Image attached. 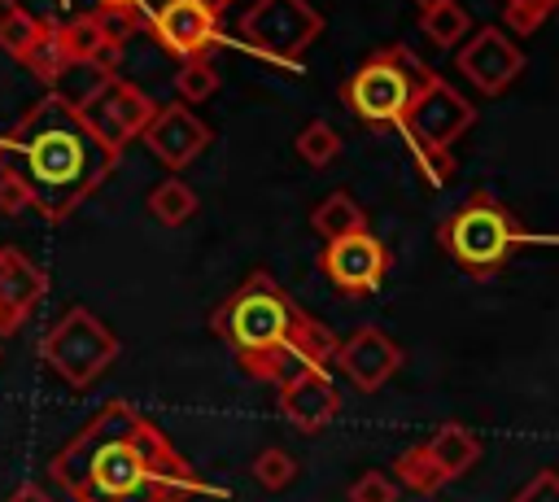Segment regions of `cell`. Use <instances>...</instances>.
<instances>
[{
  "mask_svg": "<svg viewBox=\"0 0 559 502\" xmlns=\"http://www.w3.org/2000/svg\"><path fill=\"white\" fill-rule=\"evenodd\" d=\"M48 476L74 502H188V498H231V489L210 485L166 432L140 415V406L114 397L105 402L48 463Z\"/></svg>",
  "mask_w": 559,
  "mask_h": 502,
  "instance_id": "1",
  "label": "cell"
},
{
  "mask_svg": "<svg viewBox=\"0 0 559 502\" xmlns=\"http://www.w3.org/2000/svg\"><path fill=\"white\" fill-rule=\"evenodd\" d=\"M118 166V148L92 131V122L44 92L9 131H0V170L17 175L31 192V210L48 223L70 218Z\"/></svg>",
  "mask_w": 559,
  "mask_h": 502,
  "instance_id": "2",
  "label": "cell"
},
{
  "mask_svg": "<svg viewBox=\"0 0 559 502\" xmlns=\"http://www.w3.org/2000/svg\"><path fill=\"white\" fill-rule=\"evenodd\" d=\"M214 336L231 349V358L266 384H280L306 367H328L336 349V332L306 314L266 271H253L214 314Z\"/></svg>",
  "mask_w": 559,
  "mask_h": 502,
  "instance_id": "3",
  "label": "cell"
},
{
  "mask_svg": "<svg viewBox=\"0 0 559 502\" xmlns=\"http://www.w3.org/2000/svg\"><path fill=\"white\" fill-rule=\"evenodd\" d=\"M524 227L515 223V214L493 201L489 192H472L454 214L441 218L437 227V244L441 253L463 266L472 279H489L493 271L507 266V258L524 244Z\"/></svg>",
  "mask_w": 559,
  "mask_h": 502,
  "instance_id": "4",
  "label": "cell"
},
{
  "mask_svg": "<svg viewBox=\"0 0 559 502\" xmlns=\"http://www.w3.org/2000/svg\"><path fill=\"white\" fill-rule=\"evenodd\" d=\"M472 122H476L472 100L463 92H454L441 74H428L424 87L415 92V100L406 105V113L397 118V131L406 135V144H411V153L424 166L432 188H441L450 179V170H454L450 148L459 135H467Z\"/></svg>",
  "mask_w": 559,
  "mask_h": 502,
  "instance_id": "5",
  "label": "cell"
},
{
  "mask_svg": "<svg viewBox=\"0 0 559 502\" xmlns=\"http://www.w3.org/2000/svg\"><path fill=\"white\" fill-rule=\"evenodd\" d=\"M432 74L428 61H419L406 44H389L358 61V70L341 83V100L367 122V127H397L424 79Z\"/></svg>",
  "mask_w": 559,
  "mask_h": 502,
  "instance_id": "6",
  "label": "cell"
},
{
  "mask_svg": "<svg viewBox=\"0 0 559 502\" xmlns=\"http://www.w3.org/2000/svg\"><path fill=\"white\" fill-rule=\"evenodd\" d=\"M122 354V340L114 327H105L87 306H70L39 340V358L57 371L61 384L70 389H87L96 384L114 358Z\"/></svg>",
  "mask_w": 559,
  "mask_h": 502,
  "instance_id": "7",
  "label": "cell"
},
{
  "mask_svg": "<svg viewBox=\"0 0 559 502\" xmlns=\"http://www.w3.org/2000/svg\"><path fill=\"white\" fill-rule=\"evenodd\" d=\"M319 35H323V13L310 0H253L236 22V39L262 61H275L284 70H297Z\"/></svg>",
  "mask_w": 559,
  "mask_h": 502,
  "instance_id": "8",
  "label": "cell"
},
{
  "mask_svg": "<svg viewBox=\"0 0 559 502\" xmlns=\"http://www.w3.org/2000/svg\"><path fill=\"white\" fill-rule=\"evenodd\" d=\"M389 249L380 236H371L367 227L362 231H349V236H336V240H323V253H319V271L328 275V284L345 297H367L384 284L389 275Z\"/></svg>",
  "mask_w": 559,
  "mask_h": 502,
  "instance_id": "9",
  "label": "cell"
},
{
  "mask_svg": "<svg viewBox=\"0 0 559 502\" xmlns=\"http://www.w3.org/2000/svg\"><path fill=\"white\" fill-rule=\"evenodd\" d=\"M87 122H92V131L100 135V140H109L118 153L131 144V140H140L144 135V127L153 122V113H157V105H153V96L148 92H140L135 83H127V79H109L87 105H74Z\"/></svg>",
  "mask_w": 559,
  "mask_h": 502,
  "instance_id": "10",
  "label": "cell"
},
{
  "mask_svg": "<svg viewBox=\"0 0 559 502\" xmlns=\"http://www.w3.org/2000/svg\"><path fill=\"white\" fill-rule=\"evenodd\" d=\"M148 31L157 35V44L166 52L183 57H214L223 44V26L218 13H210L201 0H157V9L144 13Z\"/></svg>",
  "mask_w": 559,
  "mask_h": 502,
  "instance_id": "11",
  "label": "cell"
},
{
  "mask_svg": "<svg viewBox=\"0 0 559 502\" xmlns=\"http://www.w3.org/2000/svg\"><path fill=\"white\" fill-rule=\"evenodd\" d=\"M454 61L463 70V79L485 92V96H502L520 74H524V52L507 39V31L498 26H480L467 31V39L454 48Z\"/></svg>",
  "mask_w": 559,
  "mask_h": 502,
  "instance_id": "12",
  "label": "cell"
},
{
  "mask_svg": "<svg viewBox=\"0 0 559 502\" xmlns=\"http://www.w3.org/2000/svg\"><path fill=\"white\" fill-rule=\"evenodd\" d=\"M332 362H336V371L358 389V393H376V389H384L393 375H397V367H402V345L384 332V327H358V332H349L345 340H336V349H332Z\"/></svg>",
  "mask_w": 559,
  "mask_h": 502,
  "instance_id": "13",
  "label": "cell"
},
{
  "mask_svg": "<svg viewBox=\"0 0 559 502\" xmlns=\"http://www.w3.org/2000/svg\"><path fill=\"white\" fill-rule=\"evenodd\" d=\"M48 297V271L13 244H0V336H13Z\"/></svg>",
  "mask_w": 559,
  "mask_h": 502,
  "instance_id": "14",
  "label": "cell"
},
{
  "mask_svg": "<svg viewBox=\"0 0 559 502\" xmlns=\"http://www.w3.org/2000/svg\"><path fill=\"white\" fill-rule=\"evenodd\" d=\"M210 127L188 109V105H166L153 113V122L144 127V144L153 148V157L170 170H183L188 162H197L210 148Z\"/></svg>",
  "mask_w": 559,
  "mask_h": 502,
  "instance_id": "15",
  "label": "cell"
},
{
  "mask_svg": "<svg viewBox=\"0 0 559 502\" xmlns=\"http://www.w3.org/2000/svg\"><path fill=\"white\" fill-rule=\"evenodd\" d=\"M280 410L297 432H323L341 410V393L328 380V367H306L280 380Z\"/></svg>",
  "mask_w": 559,
  "mask_h": 502,
  "instance_id": "16",
  "label": "cell"
},
{
  "mask_svg": "<svg viewBox=\"0 0 559 502\" xmlns=\"http://www.w3.org/2000/svg\"><path fill=\"white\" fill-rule=\"evenodd\" d=\"M424 454H428V463H432L445 480H454V476H463L467 467H476L480 441H476V432L463 428V423H437L432 437L424 441Z\"/></svg>",
  "mask_w": 559,
  "mask_h": 502,
  "instance_id": "17",
  "label": "cell"
},
{
  "mask_svg": "<svg viewBox=\"0 0 559 502\" xmlns=\"http://www.w3.org/2000/svg\"><path fill=\"white\" fill-rule=\"evenodd\" d=\"M310 227H314V236H323V240H336V236H349V231H362L367 227V210L349 196V192H328L319 205H314V214H310Z\"/></svg>",
  "mask_w": 559,
  "mask_h": 502,
  "instance_id": "18",
  "label": "cell"
},
{
  "mask_svg": "<svg viewBox=\"0 0 559 502\" xmlns=\"http://www.w3.org/2000/svg\"><path fill=\"white\" fill-rule=\"evenodd\" d=\"M148 214H153L157 223H166V227H179V223H188V218L197 214V192H192L179 175H170V179H162V183L148 192Z\"/></svg>",
  "mask_w": 559,
  "mask_h": 502,
  "instance_id": "19",
  "label": "cell"
},
{
  "mask_svg": "<svg viewBox=\"0 0 559 502\" xmlns=\"http://www.w3.org/2000/svg\"><path fill=\"white\" fill-rule=\"evenodd\" d=\"M393 480H397V489H411V493H419V498H432L441 485H445V476L428 463V454H424V445H411V450H402L397 458H393V471H389Z\"/></svg>",
  "mask_w": 559,
  "mask_h": 502,
  "instance_id": "20",
  "label": "cell"
},
{
  "mask_svg": "<svg viewBox=\"0 0 559 502\" xmlns=\"http://www.w3.org/2000/svg\"><path fill=\"white\" fill-rule=\"evenodd\" d=\"M57 44L66 52V61H87L105 48V35L96 26V13H74L66 22H57Z\"/></svg>",
  "mask_w": 559,
  "mask_h": 502,
  "instance_id": "21",
  "label": "cell"
},
{
  "mask_svg": "<svg viewBox=\"0 0 559 502\" xmlns=\"http://www.w3.org/2000/svg\"><path fill=\"white\" fill-rule=\"evenodd\" d=\"M419 22H424V35H428L437 48H459V44L467 39V31H472L467 9L454 4V0H445V4H437V9H428V13H419Z\"/></svg>",
  "mask_w": 559,
  "mask_h": 502,
  "instance_id": "22",
  "label": "cell"
},
{
  "mask_svg": "<svg viewBox=\"0 0 559 502\" xmlns=\"http://www.w3.org/2000/svg\"><path fill=\"white\" fill-rule=\"evenodd\" d=\"M175 92L183 105H197V100H210L218 92V70H214V57H183L179 70H175Z\"/></svg>",
  "mask_w": 559,
  "mask_h": 502,
  "instance_id": "23",
  "label": "cell"
},
{
  "mask_svg": "<svg viewBox=\"0 0 559 502\" xmlns=\"http://www.w3.org/2000/svg\"><path fill=\"white\" fill-rule=\"evenodd\" d=\"M39 31H44V17H35L26 4H13V9L0 13V48H4L13 61H22V57L31 52V44H35Z\"/></svg>",
  "mask_w": 559,
  "mask_h": 502,
  "instance_id": "24",
  "label": "cell"
},
{
  "mask_svg": "<svg viewBox=\"0 0 559 502\" xmlns=\"http://www.w3.org/2000/svg\"><path fill=\"white\" fill-rule=\"evenodd\" d=\"M293 144H297V157H301L306 166H328V162H336V153H341V135H336V127L323 122V118L306 122Z\"/></svg>",
  "mask_w": 559,
  "mask_h": 502,
  "instance_id": "25",
  "label": "cell"
},
{
  "mask_svg": "<svg viewBox=\"0 0 559 502\" xmlns=\"http://www.w3.org/2000/svg\"><path fill=\"white\" fill-rule=\"evenodd\" d=\"M22 65H26L44 87L57 79V70L66 65V52H61V44H57V22L44 17V31L35 35V44H31V52L22 57Z\"/></svg>",
  "mask_w": 559,
  "mask_h": 502,
  "instance_id": "26",
  "label": "cell"
},
{
  "mask_svg": "<svg viewBox=\"0 0 559 502\" xmlns=\"http://www.w3.org/2000/svg\"><path fill=\"white\" fill-rule=\"evenodd\" d=\"M293 476H297V463H293V454H288V450H280V445L258 450V458H253V480H258L262 489L280 493V489H288V485H293Z\"/></svg>",
  "mask_w": 559,
  "mask_h": 502,
  "instance_id": "27",
  "label": "cell"
},
{
  "mask_svg": "<svg viewBox=\"0 0 559 502\" xmlns=\"http://www.w3.org/2000/svg\"><path fill=\"white\" fill-rule=\"evenodd\" d=\"M96 13V26H100V35H105V44H114V48H122L135 31H140V22H144V9H92Z\"/></svg>",
  "mask_w": 559,
  "mask_h": 502,
  "instance_id": "28",
  "label": "cell"
},
{
  "mask_svg": "<svg viewBox=\"0 0 559 502\" xmlns=\"http://www.w3.org/2000/svg\"><path fill=\"white\" fill-rule=\"evenodd\" d=\"M559 0H502V13H507V26L511 31H524L533 35L550 13H555Z\"/></svg>",
  "mask_w": 559,
  "mask_h": 502,
  "instance_id": "29",
  "label": "cell"
},
{
  "mask_svg": "<svg viewBox=\"0 0 559 502\" xmlns=\"http://www.w3.org/2000/svg\"><path fill=\"white\" fill-rule=\"evenodd\" d=\"M397 480L389 471H362L354 485H349V502H397Z\"/></svg>",
  "mask_w": 559,
  "mask_h": 502,
  "instance_id": "30",
  "label": "cell"
},
{
  "mask_svg": "<svg viewBox=\"0 0 559 502\" xmlns=\"http://www.w3.org/2000/svg\"><path fill=\"white\" fill-rule=\"evenodd\" d=\"M511 502H559V471L555 467H542L533 480H524L511 493Z\"/></svg>",
  "mask_w": 559,
  "mask_h": 502,
  "instance_id": "31",
  "label": "cell"
},
{
  "mask_svg": "<svg viewBox=\"0 0 559 502\" xmlns=\"http://www.w3.org/2000/svg\"><path fill=\"white\" fill-rule=\"evenodd\" d=\"M22 210H31V192H26V183H22L17 175L0 170V214H4V218H17Z\"/></svg>",
  "mask_w": 559,
  "mask_h": 502,
  "instance_id": "32",
  "label": "cell"
},
{
  "mask_svg": "<svg viewBox=\"0 0 559 502\" xmlns=\"http://www.w3.org/2000/svg\"><path fill=\"white\" fill-rule=\"evenodd\" d=\"M4 502H52V498H48L39 485H17V489H13Z\"/></svg>",
  "mask_w": 559,
  "mask_h": 502,
  "instance_id": "33",
  "label": "cell"
},
{
  "mask_svg": "<svg viewBox=\"0 0 559 502\" xmlns=\"http://www.w3.org/2000/svg\"><path fill=\"white\" fill-rule=\"evenodd\" d=\"M100 9H144V0H96Z\"/></svg>",
  "mask_w": 559,
  "mask_h": 502,
  "instance_id": "34",
  "label": "cell"
},
{
  "mask_svg": "<svg viewBox=\"0 0 559 502\" xmlns=\"http://www.w3.org/2000/svg\"><path fill=\"white\" fill-rule=\"evenodd\" d=\"M201 4H205V9H210V13H218V17H223V13H227V4H231V0H201Z\"/></svg>",
  "mask_w": 559,
  "mask_h": 502,
  "instance_id": "35",
  "label": "cell"
},
{
  "mask_svg": "<svg viewBox=\"0 0 559 502\" xmlns=\"http://www.w3.org/2000/svg\"><path fill=\"white\" fill-rule=\"evenodd\" d=\"M437 4H445V0H415V9H419V13H428V9H437Z\"/></svg>",
  "mask_w": 559,
  "mask_h": 502,
  "instance_id": "36",
  "label": "cell"
},
{
  "mask_svg": "<svg viewBox=\"0 0 559 502\" xmlns=\"http://www.w3.org/2000/svg\"><path fill=\"white\" fill-rule=\"evenodd\" d=\"M0 4H4V9H13V4H26V0H0Z\"/></svg>",
  "mask_w": 559,
  "mask_h": 502,
  "instance_id": "37",
  "label": "cell"
}]
</instances>
